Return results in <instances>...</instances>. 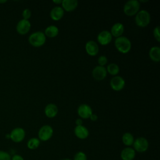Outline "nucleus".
I'll use <instances>...</instances> for the list:
<instances>
[{"label":"nucleus","instance_id":"nucleus-8","mask_svg":"<svg viewBox=\"0 0 160 160\" xmlns=\"http://www.w3.org/2000/svg\"><path fill=\"white\" fill-rule=\"evenodd\" d=\"M110 86L113 90L119 91L124 88L125 81L121 76H114L110 81Z\"/></svg>","mask_w":160,"mask_h":160},{"label":"nucleus","instance_id":"nucleus-19","mask_svg":"<svg viewBox=\"0 0 160 160\" xmlns=\"http://www.w3.org/2000/svg\"><path fill=\"white\" fill-rule=\"evenodd\" d=\"M58 112V108L55 104L49 103L44 108V113L48 118H52L55 117Z\"/></svg>","mask_w":160,"mask_h":160},{"label":"nucleus","instance_id":"nucleus-35","mask_svg":"<svg viewBox=\"0 0 160 160\" xmlns=\"http://www.w3.org/2000/svg\"><path fill=\"white\" fill-rule=\"evenodd\" d=\"M60 160H72V159H71L69 158H63V159H61Z\"/></svg>","mask_w":160,"mask_h":160},{"label":"nucleus","instance_id":"nucleus-14","mask_svg":"<svg viewBox=\"0 0 160 160\" xmlns=\"http://www.w3.org/2000/svg\"><path fill=\"white\" fill-rule=\"evenodd\" d=\"M85 49L86 52L91 56H94L97 55L99 52V46L98 44L92 40L88 41L85 45Z\"/></svg>","mask_w":160,"mask_h":160},{"label":"nucleus","instance_id":"nucleus-6","mask_svg":"<svg viewBox=\"0 0 160 160\" xmlns=\"http://www.w3.org/2000/svg\"><path fill=\"white\" fill-rule=\"evenodd\" d=\"M53 134V129L49 125H44L38 131V139L40 141H47L49 140Z\"/></svg>","mask_w":160,"mask_h":160},{"label":"nucleus","instance_id":"nucleus-2","mask_svg":"<svg viewBox=\"0 0 160 160\" xmlns=\"http://www.w3.org/2000/svg\"><path fill=\"white\" fill-rule=\"evenodd\" d=\"M46 37L42 31H36L32 33L28 38V41L34 47H41L46 42Z\"/></svg>","mask_w":160,"mask_h":160},{"label":"nucleus","instance_id":"nucleus-25","mask_svg":"<svg viewBox=\"0 0 160 160\" xmlns=\"http://www.w3.org/2000/svg\"><path fill=\"white\" fill-rule=\"evenodd\" d=\"M73 160H88L87 155L83 151H78L74 154Z\"/></svg>","mask_w":160,"mask_h":160},{"label":"nucleus","instance_id":"nucleus-4","mask_svg":"<svg viewBox=\"0 0 160 160\" xmlns=\"http://www.w3.org/2000/svg\"><path fill=\"white\" fill-rule=\"evenodd\" d=\"M151 21V16L146 10H141L138 12L135 17V22L139 27L147 26Z\"/></svg>","mask_w":160,"mask_h":160},{"label":"nucleus","instance_id":"nucleus-5","mask_svg":"<svg viewBox=\"0 0 160 160\" xmlns=\"http://www.w3.org/2000/svg\"><path fill=\"white\" fill-rule=\"evenodd\" d=\"M133 149L139 153L145 152L149 148V142L144 137H138L134 139L133 142Z\"/></svg>","mask_w":160,"mask_h":160},{"label":"nucleus","instance_id":"nucleus-21","mask_svg":"<svg viewBox=\"0 0 160 160\" xmlns=\"http://www.w3.org/2000/svg\"><path fill=\"white\" fill-rule=\"evenodd\" d=\"M44 34L46 37L54 38L58 36L59 33V29L54 25H50L48 26L44 30Z\"/></svg>","mask_w":160,"mask_h":160},{"label":"nucleus","instance_id":"nucleus-29","mask_svg":"<svg viewBox=\"0 0 160 160\" xmlns=\"http://www.w3.org/2000/svg\"><path fill=\"white\" fill-rule=\"evenodd\" d=\"M98 62L99 66H104V65L106 64V63H107V62H108V59H107L106 56H104V55H102V56H100L98 58Z\"/></svg>","mask_w":160,"mask_h":160},{"label":"nucleus","instance_id":"nucleus-3","mask_svg":"<svg viewBox=\"0 0 160 160\" xmlns=\"http://www.w3.org/2000/svg\"><path fill=\"white\" fill-rule=\"evenodd\" d=\"M140 8V2L137 0H129L127 1L123 7L124 14L128 16H132L138 13Z\"/></svg>","mask_w":160,"mask_h":160},{"label":"nucleus","instance_id":"nucleus-1","mask_svg":"<svg viewBox=\"0 0 160 160\" xmlns=\"http://www.w3.org/2000/svg\"><path fill=\"white\" fill-rule=\"evenodd\" d=\"M114 45L118 51L121 53H128L131 49V42L130 40L125 36L117 38L114 41Z\"/></svg>","mask_w":160,"mask_h":160},{"label":"nucleus","instance_id":"nucleus-27","mask_svg":"<svg viewBox=\"0 0 160 160\" xmlns=\"http://www.w3.org/2000/svg\"><path fill=\"white\" fill-rule=\"evenodd\" d=\"M159 30H160V28L159 26H157L156 27L154 28V30H153V35L154 38L156 39V40L158 42L160 41V33H159Z\"/></svg>","mask_w":160,"mask_h":160},{"label":"nucleus","instance_id":"nucleus-15","mask_svg":"<svg viewBox=\"0 0 160 160\" xmlns=\"http://www.w3.org/2000/svg\"><path fill=\"white\" fill-rule=\"evenodd\" d=\"M74 132L75 136L80 139H86L89 134V131L87 129V128L82 125L76 126L74 128Z\"/></svg>","mask_w":160,"mask_h":160},{"label":"nucleus","instance_id":"nucleus-7","mask_svg":"<svg viewBox=\"0 0 160 160\" xmlns=\"http://www.w3.org/2000/svg\"><path fill=\"white\" fill-rule=\"evenodd\" d=\"M10 134V139L16 143H19L22 142L26 136L25 130L20 127L14 128L11 132Z\"/></svg>","mask_w":160,"mask_h":160},{"label":"nucleus","instance_id":"nucleus-12","mask_svg":"<svg viewBox=\"0 0 160 160\" xmlns=\"http://www.w3.org/2000/svg\"><path fill=\"white\" fill-rule=\"evenodd\" d=\"M78 114L82 119H88L92 114V111L88 104H82L78 108Z\"/></svg>","mask_w":160,"mask_h":160},{"label":"nucleus","instance_id":"nucleus-34","mask_svg":"<svg viewBox=\"0 0 160 160\" xmlns=\"http://www.w3.org/2000/svg\"><path fill=\"white\" fill-rule=\"evenodd\" d=\"M5 138H6V139H10V134H6L5 135Z\"/></svg>","mask_w":160,"mask_h":160},{"label":"nucleus","instance_id":"nucleus-18","mask_svg":"<svg viewBox=\"0 0 160 160\" xmlns=\"http://www.w3.org/2000/svg\"><path fill=\"white\" fill-rule=\"evenodd\" d=\"M62 8L64 11L71 12L74 11L78 5L77 0H63L62 1Z\"/></svg>","mask_w":160,"mask_h":160},{"label":"nucleus","instance_id":"nucleus-20","mask_svg":"<svg viewBox=\"0 0 160 160\" xmlns=\"http://www.w3.org/2000/svg\"><path fill=\"white\" fill-rule=\"evenodd\" d=\"M149 58L154 62L160 61V48L158 46L152 47L149 51Z\"/></svg>","mask_w":160,"mask_h":160},{"label":"nucleus","instance_id":"nucleus-16","mask_svg":"<svg viewBox=\"0 0 160 160\" xmlns=\"http://www.w3.org/2000/svg\"><path fill=\"white\" fill-rule=\"evenodd\" d=\"M124 31V25L121 22H116L112 25L111 29V34L112 36L115 38H119L121 36Z\"/></svg>","mask_w":160,"mask_h":160},{"label":"nucleus","instance_id":"nucleus-22","mask_svg":"<svg viewBox=\"0 0 160 160\" xmlns=\"http://www.w3.org/2000/svg\"><path fill=\"white\" fill-rule=\"evenodd\" d=\"M134 141V138L133 135L130 132H125L123 134L122 136V143L126 146V147H130L133 144Z\"/></svg>","mask_w":160,"mask_h":160},{"label":"nucleus","instance_id":"nucleus-36","mask_svg":"<svg viewBox=\"0 0 160 160\" xmlns=\"http://www.w3.org/2000/svg\"><path fill=\"white\" fill-rule=\"evenodd\" d=\"M7 1H6V0H3V1H1V0H0V3H4V2H6Z\"/></svg>","mask_w":160,"mask_h":160},{"label":"nucleus","instance_id":"nucleus-17","mask_svg":"<svg viewBox=\"0 0 160 160\" xmlns=\"http://www.w3.org/2000/svg\"><path fill=\"white\" fill-rule=\"evenodd\" d=\"M64 11L60 6H55L50 11L51 18L54 21L60 20L64 16Z\"/></svg>","mask_w":160,"mask_h":160},{"label":"nucleus","instance_id":"nucleus-30","mask_svg":"<svg viewBox=\"0 0 160 160\" xmlns=\"http://www.w3.org/2000/svg\"><path fill=\"white\" fill-rule=\"evenodd\" d=\"M11 160H24V158L18 154H15L11 156Z\"/></svg>","mask_w":160,"mask_h":160},{"label":"nucleus","instance_id":"nucleus-9","mask_svg":"<svg viewBox=\"0 0 160 160\" xmlns=\"http://www.w3.org/2000/svg\"><path fill=\"white\" fill-rule=\"evenodd\" d=\"M16 28L17 32L19 34L21 35L26 34L31 29V22L29 20L22 19L17 23Z\"/></svg>","mask_w":160,"mask_h":160},{"label":"nucleus","instance_id":"nucleus-10","mask_svg":"<svg viewBox=\"0 0 160 160\" xmlns=\"http://www.w3.org/2000/svg\"><path fill=\"white\" fill-rule=\"evenodd\" d=\"M112 36L110 31L107 30H104L98 34L97 36V39L98 42L102 46H105L110 43V42L112 40Z\"/></svg>","mask_w":160,"mask_h":160},{"label":"nucleus","instance_id":"nucleus-32","mask_svg":"<svg viewBox=\"0 0 160 160\" xmlns=\"http://www.w3.org/2000/svg\"><path fill=\"white\" fill-rule=\"evenodd\" d=\"M75 123H76V126H81V125L82 124V121L81 119L79 118V119H77L76 120Z\"/></svg>","mask_w":160,"mask_h":160},{"label":"nucleus","instance_id":"nucleus-26","mask_svg":"<svg viewBox=\"0 0 160 160\" xmlns=\"http://www.w3.org/2000/svg\"><path fill=\"white\" fill-rule=\"evenodd\" d=\"M0 160H11V155L6 151L0 150Z\"/></svg>","mask_w":160,"mask_h":160},{"label":"nucleus","instance_id":"nucleus-24","mask_svg":"<svg viewBox=\"0 0 160 160\" xmlns=\"http://www.w3.org/2000/svg\"><path fill=\"white\" fill-rule=\"evenodd\" d=\"M106 71L108 73H109L111 75L115 76L117 75L119 72V67L118 64L115 63H111L108 65Z\"/></svg>","mask_w":160,"mask_h":160},{"label":"nucleus","instance_id":"nucleus-13","mask_svg":"<svg viewBox=\"0 0 160 160\" xmlns=\"http://www.w3.org/2000/svg\"><path fill=\"white\" fill-rule=\"evenodd\" d=\"M136 152L132 148L126 147L121 152L120 157L122 160H134Z\"/></svg>","mask_w":160,"mask_h":160},{"label":"nucleus","instance_id":"nucleus-33","mask_svg":"<svg viewBox=\"0 0 160 160\" xmlns=\"http://www.w3.org/2000/svg\"><path fill=\"white\" fill-rule=\"evenodd\" d=\"M52 2L55 4H61L62 3V1L61 0H53Z\"/></svg>","mask_w":160,"mask_h":160},{"label":"nucleus","instance_id":"nucleus-23","mask_svg":"<svg viewBox=\"0 0 160 160\" xmlns=\"http://www.w3.org/2000/svg\"><path fill=\"white\" fill-rule=\"evenodd\" d=\"M40 142V140L38 138H31L27 142V147L31 150L36 149L39 146Z\"/></svg>","mask_w":160,"mask_h":160},{"label":"nucleus","instance_id":"nucleus-28","mask_svg":"<svg viewBox=\"0 0 160 160\" xmlns=\"http://www.w3.org/2000/svg\"><path fill=\"white\" fill-rule=\"evenodd\" d=\"M22 16L23 17V19H26V20H28L31 16V11L29 9H28V8H26L23 10L22 12Z\"/></svg>","mask_w":160,"mask_h":160},{"label":"nucleus","instance_id":"nucleus-31","mask_svg":"<svg viewBox=\"0 0 160 160\" xmlns=\"http://www.w3.org/2000/svg\"><path fill=\"white\" fill-rule=\"evenodd\" d=\"M90 119L92 121H96L97 119H98V116L96 114H92L91 115V116L89 117Z\"/></svg>","mask_w":160,"mask_h":160},{"label":"nucleus","instance_id":"nucleus-11","mask_svg":"<svg viewBox=\"0 0 160 160\" xmlns=\"http://www.w3.org/2000/svg\"><path fill=\"white\" fill-rule=\"evenodd\" d=\"M92 74L93 78L96 80L102 81L106 77V75H107L106 68L104 66H101L98 65L93 69Z\"/></svg>","mask_w":160,"mask_h":160}]
</instances>
